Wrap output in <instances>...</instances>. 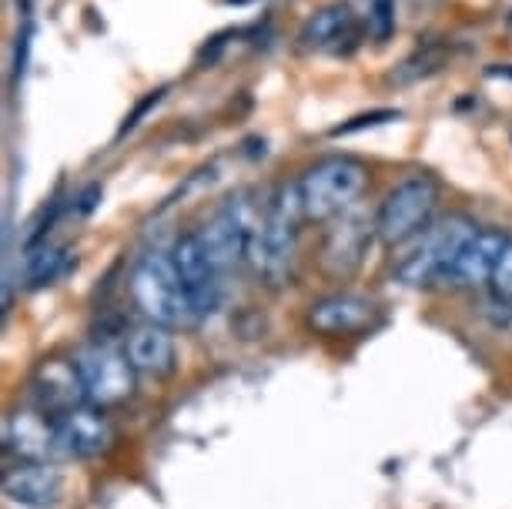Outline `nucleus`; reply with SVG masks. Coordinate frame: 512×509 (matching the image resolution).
<instances>
[{"label": "nucleus", "mask_w": 512, "mask_h": 509, "mask_svg": "<svg viewBox=\"0 0 512 509\" xmlns=\"http://www.w3.org/2000/svg\"><path fill=\"white\" fill-rule=\"evenodd\" d=\"M302 222H305L302 191H298V181H292V185L278 188L272 201L262 208L255 238H251L248 248V265L262 282L282 285L288 278L298 248V225Z\"/></svg>", "instance_id": "1"}, {"label": "nucleus", "mask_w": 512, "mask_h": 509, "mask_svg": "<svg viewBox=\"0 0 512 509\" xmlns=\"http://www.w3.org/2000/svg\"><path fill=\"white\" fill-rule=\"evenodd\" d=\"M131 299L134 305L148 315V322L158 325H191L195 319V309L188 302V292L181 285V275L175 268V258L171 252H148L138 258V265L131 268Z\"/></svg>", "instance_id": "2"}, {"label": "nucleus", "mask_w": 512, "mask_h": 509, "mask_svg": "<svg viewBox=\"0 0 512 509\" xmlns=\"http://www.w3.org/2000/svg\"><path fill=\"white\" fill-rule=\"evenodd\" d=\"M365 185H369V171H365L362 161L345 155L322 158L298 178L305 222H332V218L345 215L365 191Z\"/></svg>", "instance_id": "3"}, {"label": "nucleus", "mask_w": 512, "mask_h": 509, "mask_svg": "<svg viewBox=\"0 0 512 509\" xmlns=\"http://www.w3.org/2000/svg\"><path fill=\"white\" fill-rule=\"evenodd\" d=\"M476 225L466 215H449L442 222L429 225L422 235L412 238V248L395 265V278L409 288H425L432 282H446L452 262H456L459 248L469 242Z\"/></svg>", "instance_id": "4"}, {"label": "nucleus", "mask_w": 512, "mask_h": 509, "mask_svg": "<svg viewBox=\"0 0 512 509\" xmlns=\"http://www.w3.org/2000/svg\"><path fill=\"white\" fill-rule=\"evenodd\" d=\"M439 181L432 175H409L382 198L375 215V235L382 245H405L422 235L432 222V211L439 205Z\"/></svg>", "instance_id": "5"}, {"label": "nucleus", "mask_w": 512, "mask_h": 509, "mask_svg": "<svg viewBox=\"0 0 512 509\" xmlns=\"http://www.w3.org/2000/svg\"><path fill=\"white\" fill-rule=\"evenodd\" d=\"M77 376H81L84 396H88L91 406L108 409V406H121V402L131 399L134 392V366L124 349H114L108 342H91L84 349H77L74 355Z\"/></svg>", "instance_id": "6"}, {"label": "nucleus", "mask_w": 512, "mask_h": 509, "mask_svg": "<svg viewBox=\"0 0 512 509\" xmlns=\"http://www.w3.org/2000/svg\"><path fill=\"white\" fill-rule=\"evenodd\" d=\"M258 218H262V208L255 201H248V195H238L198 232L221 275H228L231 268L248 262V248L251 238H255Z\"/></svg>", "instance_id": "7"}, {"label": "nucleus", "mask_w": 512, "mask_h": 509, "mask_svg": "<svg viewBox=\"0 0 512 509\" xmlns=\"http://www.w3.org/2000/svg\"><path fill=\"white\" fill-rule=\"evenodd\" d=\"M171 258H175V268L181 275V285H185V292H188L191 309H195V319H208L221 305V295H225V275L211 262L201 235L198 232L181 235L175 248H171Z\"/></svg>", "instance_id": "8"}, {"label": "nucleus", "mask_w": 512, "mask_h": 509, "mask_svg": "<svg viewBox=\"0 0 512 509\" xmlns=\"http://www.w3.org/2000/svg\"><path fill=\"white\" fill-rule=\"evenodd\" d=\"M118 443V429L98 406H74L54 416V453L64 459H98Z\"/></svg>", "instance_id": "9"}, {"label": "nucleus", "mask_w": 512, "mask_h": 509, "mask_svg": "<svg viewBox=\"0 0 512 509\" xmlns=\"http://www.w3.org/2000/svg\"><path fill=\"white\" fill-rule=\"evenodd\" d=\"M375 235V222L369 225V218L359 215V211H345L338 215L335 228H328L325 235V248H322V268L332 278H349L359 272V265L365 262V252H369V242Z\"/></svg>", "instance_id": "10"}, {"label": "nucleus", "mask_w": 512, "mask_h": 509, "mask_svg": "<svg viewBox=\"0 0 512 509\" xmlns=\"http://www.w3.org/2000/svg\"><path fill=\"white\" fill-rule=\"evenodd\" d=\"M4 496L21 509H54L64 499V473L51 463H17L4 473Z\"/></svg>", "instance_id": "11"}, {"label": "nucleus", "mask_w": 512, "mask_h": 509, "mask_svg": "<svg viewBox=\"0 0 512 509\" xmlns=\"http://www.w3.org/2000/svg\"><path fill=\"white\" fill-rule=\"evenodd\" d=\"M509 245V235L502 232H472L469 242L459 248L456 262H452L446 282L456 285V288H482V285H492V275H496L499 268V258L506 252Z\"/></svg>", "instance_id": "12"}, {"label": "nucleus", "mask_w": 512, "mask_h": 509, "mask_svg": "<svg viewBox=\"0 0 512 509\" xmlns=\"http://www.w3.org/2000/svg\"><path fill=\"white\" fill-rule=\"evenodd\" d=\"M124 352H128L134 372L144 379H168L178 369V345L168 325L144 322L138 329H131Z\"/></svg>", "instance_id": "13"}, {"label": "nucleus", "mask_w": 512, "mask_h": 509, "mask_svg": "<svg viewBox=\"0 0 512 509\" xmlns=\"http://www.w3.org/2000/svg\"><path fill=\"white\" fill-rule=\"evenodd\" d=\"M375 322V305L362 295H325L308 305V325L318 335L338 339V335H359Z\"/></svg>", "instance_id": "14"}, {"label": "nucleus", "mask_w": 512, "mask_h": 509, "mask_svg": "<svg viewBox=\"0 0 512 509\" xmlns=\"http://www.w3.org/2000/svg\"><path fill=\"white\" fill-rule=\"evenodd\" d=\"M4 443L17 456V463H47L54 453V416L41 409H21L7 419Z\"/></svg>", "instance_id": "15"}, {"label": "nucleus", "mask_w": 512, "mask_h": 509, "mask_svg": "<svg viewBox=\"0 0 512 509\" xmlns=\"http://www.w3.org/2000/svg\"><path fill=\"white\" fill-rule=\"evenodd\" d=\"M34 399H37V409L47 412V416H61L67 409L84 406L88 396H84L74 359L71 362H61V359L47 362L34 379Z\"/></svg>", "instance_id": "16"}, {"label": "nucleus", "mask_w": 512, "mask_h": 509, "mask_svg": "<svg viewBox=\"0 0 512 509\" xmlns=\"http://www.w3.org/2000/svg\"><path fill=\"white\" fill-rule=\"evenodd\" d=\"M352 31V11L345 4H328L312 14L302 27V41L308 47H332Z\"/></svg>", "instance_id": "17"}, {"label": "nucleus", "mask_w": 512, "mask_h": 509, "mask_svg": "<svg viewBox=\"0 0 512 509\" xmlns=\"http://www.w3.org/2000/svg\"><path fill=\"white\" fill-rule=\"evenodd\" d=\"M64 265H67V252H64V248L41 245L31 258H27V282H31L34 288L51 285L54 278L64 272Z\"/></svg>", "instance_id": "18"}, {"label": "nucleus", "mask_w": 512, "mask_h": 509, "mask_svg": "<svg viewBox=\"0 0 512 509\" xmlns=\"http://www.w3.org/2000/svg\"><path fill=\"white\" fill-rule=\"evenodd\" d=\"M369 31L379 41L395 31V0H369Z\"/></svg>", "instance_id": "19"}, {"label": "nucleus", "mask_w": 512, "mask_h": 509, "mask_svg": "<svg viewBox=\"0 0 512 509\" xmlns=\"http://www.w3.org/2000/svg\"><path fill=\"white\" fill-rule=\"evenodd\" d=\"M389 121H399V111L382 108V111H372V114H359V118H352L349 124H338V128H332V138H345V134H355V131H365V128H379V124H389Z\"/></svg>", "instance_id": "20"}, {"label": "nucleus", "mask_w": 512, "mask_h": 509, "mask_svg": "<svg viewBox=\"0 0 512 509\" xmlns=\"http://www.w3.org/2000/svg\"><path fill=\"white\" fill-rule=\"evenodd\" d=\"M492 295H496V302H512V238L499 258L496 275H492Z\"/></svg>", "instance_id": "21"}]
</instances>
